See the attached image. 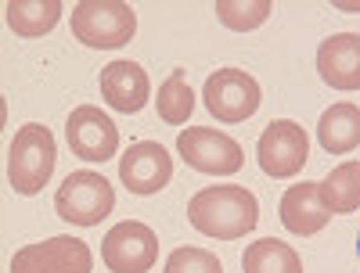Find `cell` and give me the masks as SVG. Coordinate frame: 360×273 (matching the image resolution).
<instances>
[{"mask_svg":"<svg viewBox=\"0 0 360 273\" xmlns=\"http://www.w3.org/2000/svg\"><path fill=\"white\" fill-rule=\"evenodd\" d=\"M188 223L217 241H238L259 223V201L242 184H213L191 194Z\"/></svg>","mask_w":360,"mask_h":273,"instance_id":"cell-1","label":"cell"},{"mask_svg":"<svg viewBox=\"0 0 360 273\" xmlns=\"http://www.w3.org/2000/svg\"><path fill=\"white\" fill-rule=\"evenodd\" d=\"M54 162H58V147H54L51 130L44 123H25L8 147V184H11V191L22 194V198L40 194L54 176Z\"/></svg>","mask_w":360,"mask_h":273,"instance_id":"cell-2","label":"cell"},{"mask_svg":"<svg viewBox=\"0 0 360 273\" xmlns=\"http://www.w3.org/2000/svg\"><path fill=\"white\" fill-rule=\"evenodd\" d=\"M69 22H72V36L94 51H115L130 44L137 33V15L123 0H79Z\"/></svg>","mask_w":360,"mask_h":273,"instance_id":"cell-3","label":"cell"},{"mask_svg":"<svg viewBox=\"0 0 360 273\" xmlns=\"http://www.w3.org/2000/svg\"><path fill=\"white\" fill-rule=\"evenodd\" d=\"M115 208V187L94 169H76L54 194V212L72 227H98Z\"/></svg>","mask_w":360,"mask_h":273,"instance_id":"cell-4","label":"cell"},{"mask_svg":"<svg viewBox=\"0 0 360 273\" xmlns=\"http://www.w3.org/2000/svg\"><path fill=\"white\" fill-rule=\"evenodd\" d=\"M205 108L213 112L220 123H245L263 105V90L245 69H217L205 79L202 90Z\"/></svg>","mask_w":360,"mask_h":273,"instance_id":"cell-5","label":"cell"},{"mask_svg":"<svg viewBox=\"0 0 360 273\" xmlns=\"http://www.w3.org/2000/svg\"><path fill=\"white\" fill-rule=\"evenodd\" d=\"M256 159L259 169L274 180H288L295 173H303V166L310 162V137L295 119H274L256 144Z\"/></svg>","mask_w":360,"mask_h":273,"instance_id":"cell-6","label":"cell"},{"mask_svg":"<svg viewBox=\"0 0 360 273\" xmlns=\"http://www.w3.org/2000/svg\"><path fill=\"white\" fill-rule=\"evenodd\" d=\"M94 252L72 234H58L37 245H25L11 255V273H90Z\"/></svg>","mask_w":360,"mask_h":273,"instance_id":"cell-7","label":"cell"},{"mask_svg":"<svg viewBox=\"0 0 360 273\" xmlns=\"http://www.w3.org/2000/svg\"><path fill=\"white\" fill-rule=\"evenodd\" d=\"M176 151L191 169L209 173V176H234L245 166L242 144H238L234 137H227V133H220V130H209V126L180 130L176 133Z\"/></svg>","mask_w":360,"mask_h":273,"instance_id":"cell-8","label":"cell"},{"mask_svg":"<svg viewBox=\"0 0 360 273\" xmlns=\"http://www.w3.org/2000/svg\"><path fill=\"white\" fill-rule=\"evenodd\" d=\"M159 259V237L141 220L115 223L101 241V262L112 273H148Z\"/></svg>","mask_w":360,"mask_h":273,"instance_id":"cell-9","label":"cell"},{"mask_svg":"<svg viewBox=\"0 0 360 273\" xmlns=\"http://www.w3.org/2000/svg\"><path fill=\"white\" fill-rule=\"evenodd\" d=\"M65 140H69L76 159H83V162H108L119 151V126L98 105H79L65 119Z\"/></svg>","mask_w":360,"mask_h":273,"instance_id":"cell-10","label":"cell"},{"mask_svg":"<svg viewBox=\"0 0 360 273\" xmlns=\"http://www.w3.org/2000/svg\"><path fill=\"white\" fill-rule=\"evenodd\" d=\"M119 180H123L127 191L137 194V198L159 194L173 180L169 151L159 140H137V144H130L123 151V159H119Z\"/></svg>","mask_w":360,"mask_h":273,"instance_id":"cell-11","label":"cell"},{"mask_svg":"<svg viewBox=\"0 0 360 273\" xmlns=\"http://www.w3.org/2000/svg\"><path fill=\"white\" fill-rule=\"evenodd\" d=\"M101 98L108 108L123 112V115H137L148 98H152V83H148V72L130 62V58H115L101 69Z\"/></svg>","mask_w":360,"mask_h":273,"instance_id":"cell-12","label":"cell"},{"mask_svg":"<svg viewBox=\"0 0 360 273\" xmlns=\"http://www.w3.org/2000/svg\"><path fill=\"white\" fill-rule=\"evenodd\" d=\"M317 72L332 90H360V33H335L317 47Z\"/></svg>","mask_w":360,"mask_h":273,"instance_id":"cell-13","label":"cell"},{"mask_svg":"<svg viewBox=\"0 0 360 273\" xmlns=\"http://www.w3.org/2000/svg\"><path fill=\"white\" fill-rule=\"evenodd\" d=\"M328 220H332V212L324 208L321 201V184H314V180H303V184H295L285 191L281 198V223L285 230L299 234V237H314L328 227Z\"/></svg>","mask_w":360,"mask_h":273,"instance_id":"cell-14","label":"cell"},{"mask_svg":"<svg viewBox=\"0 0 360 273\" xmlns=\"http://www.w3.org/2000/svg\"><path fill=\"white\" fill-rule=\"evenodd\" d=\"M317 140L328 155H349L360 144V108L353 101H339L321 112L317 123Z\"/></svg>","mask_w":360,"mask_h":273,"instance_id":"cell-15","label":"cell"},{"mask_svg":"<svg viewBox=\"0 0 360 273\" xmlns=\"http://www.w3.org/2000/svg\"><path fill=\"white\" fill-rule=\"evenodd\" d=\"M4 18L15 36L37 40V36H47L62 22V4L58 0H8Z\"/></svg>","mask_w":360,"mask_h":273,"instance_id":"cell-16","label":"cell"},{"mask_svg":"<svg viewBox=\"0 0 360 273\" xmlns=\"http://www.w3.org/2000/svg\"><path fill=\"white\" fill-rule=\"evenodd\" d=\"M321 201L332 216H349L360 208V162H339L321 180Z\"/></svg>","mask_w":360,"mask_h":273,"instance_id":"cell-17","label":"cell"},{"mask_svg":"<svg viewBox=\"0 0 360 273\" xmlns=\"http://www.w3.org/2000/svg\"><path fill=\"white\" fill-rule=\"evenodd\" d=\"M242 269L245 273H303V259L292 245L278 237H259L256 245L245 248L242 255Z\"/></svg>","mask_w":360,"mask_h":273,"instance_id":"cell-18","label":"cell"},{"mask_svg":"<svg viewBox=\"0 0 360 273\" xmlns=\"http://www.w3.org/2000/svg\"><path fill=\"white\" fill-rule=\"evenodd\" d=\"M155 108H159V119L169 123V126H184L191 119V112H195V90H191L184 69H173L166 76V83L159 86Z\"/></svg>","mask_w":360,"mask_h":273,"instance_id":"cell-19","label":"cell"},{"mask_svg":"<svg viewBox=\"0 0 360 273\" xmlns=\"http://www.w3.org/2000/svg\"><path fill=\"white\" fill-rule=\"evenodd\" d=\"M270 11H274V4L270 0H217V18L234 29V33H252V29H259Z\"/></svg>","mask_w":360,"mask_h":273,"instance_id":"cell-20","label":"cell"},{"mask_svg":"<svg viewBox=\"0 0 360 273\" xmlns=\"http://www.w3.org/2000/svg\"><path fill=\"white\" fill-rule=\"evenodd\" d=\"M162 273H224V262L205 248H173Z\"/></svg>","mask_w":360,"mask_h":273,"instance_id":"cell-21","label":"cell"},{"mask_svg":"<svg viewBox=\"0 0 360 273\" xmlns=\"http://www.w3.org/2000/svg\"><path fill=\"white\" fill-rule=\"evenodd\" d=\"M342 11H360V4H339Z\"/></svg>","mask_w":360,"mask_h":273,"instance_id":"cell-22","label":"cell"},{"mask_svg":"<svg viewBox=\"0 0 360 273\" xmlns=\"http://www.w3.org/2000/svg\"><path fill=\"white\" fill-rule=\"evenodd\" d=\"M356 255H360V237H356Z\"/></svg>","mask_w":360,"mask_h":273,"instance_id":"cell-23","label":"cell"}]
</instances>
